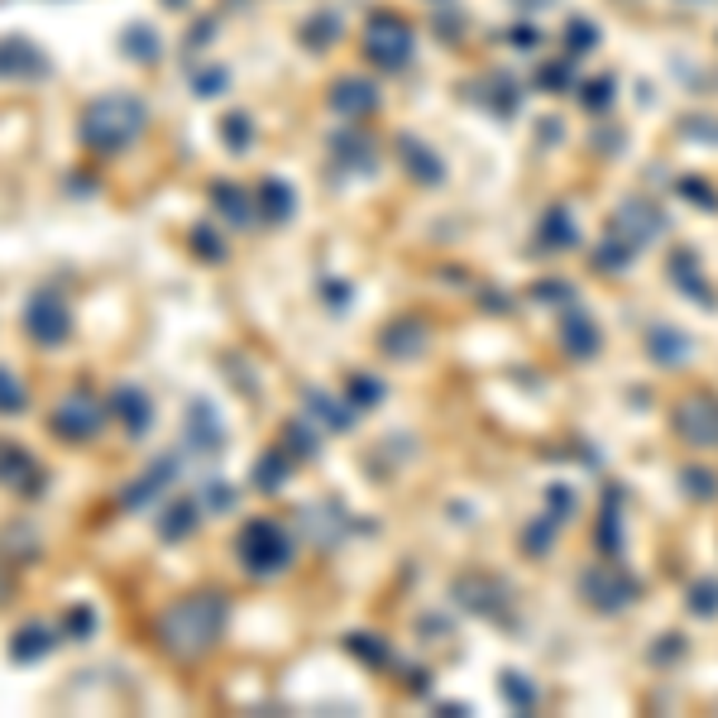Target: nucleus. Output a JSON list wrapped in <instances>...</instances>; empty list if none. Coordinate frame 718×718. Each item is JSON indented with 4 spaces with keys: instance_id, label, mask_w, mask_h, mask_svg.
Returning a JSON list of instances; mask_svg holds the SVG:
<instances>
[{
    "instance_id": "obj_6",
    "label": "nucleus",
    "mask_w": 718,
    "mask_h": 718,
    "mask_svg": "<svg viewBox=\"0 0 718 718\" xmlns=\"http://www.w3.org/2000/svg\"><path fill=\"white\" fill-rule=\"evenodd\" d=\"M48 72H53V62H48V53L35 39H24V35L0 39V77L6 82H43Z\"/></svg>"
},
{
    "instance_id": "obj_7",
    "label": "nucleus",
    "mask_w": 718,
    "mask_h": 718,
    "mask_svg": "<svg viewBox=\"0 0 718 718\" xmlns=\"http://www.w3.org/2000/svg\"><path fill=\"white\" fill-rule=\"evenodd\" d=\"M106 407H110V417L125 426V436H130V441H139L144 431L154 426V403H149V393H144V388H135V383H120V388H110Z\"/></svg>"
},
{
    "instance_id": "obj_15",
    "label": "nucleus",
    "mask_w": 718,
    "mask_h": 718,
    "mask_svg": "<svg viewBox=\"0 0 718 718\" xmlns=\"http://www.w3.org/2000/svg\"><path fill=\"white\" fill-rule=\"evenodd\" d=\"M259 206L268 212V220H287V212H293V191H287L278 178L259 183Z\"/></svg>"
},
{
    "instance_id": "obj_2",
    "label": "nucleus",
    "mask_w": 718,
    "mask_h": 718,
    "mask_svg": "<svg viewBox=\"0 0 718 718\" xmlns=\"http://www.w3.org/2000/svg\"><path fill=\"white\" fill-rule=\"evenodd\" d=\"M144 125H149V110H144L139 96L130 91H106L96 96V101L82 106V116H77V139L87 144L91 154H125L130 144L144 135Z\"/></svg>"
},
{
    "instance_id": "obj_22",
    "label": "nucleus",
    "mask_w": 718,
    "mask_h": 718,
    "mask_svg": "<svg viewBox=\"0 0 718 718\" xmlns=\"http://www.w3.org/2000/svg\"><path fill=\"white\" fill-rule=\"evenodd\" d=\"M191 245H197L201 249V259H220V254H226V245H216V239H212V230H191Z\"/></svg>"
},
{
    "instance_id": "obj_1",
    "label": "nucleus",
    "mask_w": 718,
    "mask_h": 718,
    "mask_svg": "<svg viewBox=\"0 0 718 718\" xmlns=\"http://www.w3.org/2000/svg\"><path fill=\"white\" fill-rule=\"evenodd\" d=\"M220 628H226V599L220 594H191L183 603H173V609H164L154 637H158V647H164L168 657L197 661L201 651L216 647Z\"/></svg>"
},
{
    "instance_id": "obj_8",
    "label": "nucleus",
    "mask_w": 718,
    "mask_h": 718,
    "mask_svg": "<svg viewBox=\"0 0 718 718\" xmlns=\"http://www.w3.org/2000/svg\"><path fill=\"white\" fill-rule=\"evenodd\" d=\"M0 484H6L10 493H43V470H39V460L24 451V445H14V441H0Z\"/></svg>"
},
{
    "instance_id": "obj_23",
    "label": "nucleus",
    "mask_w": 718,
    "mask_h": 718,
    "mask_svg": "<svg viewBox=\"0 0 718 718\" xmlns=\"http://www.w3.org/2000/svg\"><path fill=\"white\" fill-rule=\"evenodd\" d=\"M254 479H264V489H278L283 465H278V460H264V465H254Z\"/></svg>"
},
{
    "instance_id": "obj_20",
    "label": "nucleus",
    "mask_w": 718,
    "mask_h": 718,
    "mask_svg": "<svg viewBox=\"0 0 718 718\" xmlns=\"http://www.w3.org/2000/svg\"><path fill=\"white\" fill-rule=\"evenodd\" d=\"M191 87H197V96H212L226 87V68H206V72H191Z\"/></svg>"
},
{
    "instance_id": "obj_9",
    "label": "nucleus",
    "mask_w": 718,
    "mask_h": 718,
    "mask_svg": "<svg viewBox=\"0 0 718 718\" xmlns=\"http://www.w3.org/2000/svg\"><path fill=\"white\" fill-rule=\"evenodd\" d=\"M53 647H58V637L48 632L43 622H24V628H14V637H10V661H14V666L43 661Z\"/></svg>"
},
{
    "instance_id": "obj_16",
    "label": "nucleus",
    "mask_w": 718,
    "mask_h": 718,
    "mask_svg": "<svg viewBox=\"0 0 718 718\" xmlns=\"http://www.w3.org/2000/svg\"><path fill=\"white\" fill-rule=\"evenodd\" d=\"M191 518H197V508H191V503H173L168 513H164V522H158V537H164V541H178V537H187L191 527H197Z\"/></svg>"
},
{
    "instance_id": "obj_11",
    "label": "nucleus",
    "mask_w": 718,
    "mask_h": 718,
    "mask_svg": "<svg viewBox=\"0 0 718 718\" xmlns=\"http://www.w3.org/2000/svg\"><path fill=\"white\" fill-rule=\"evenodd\" d=\"M187 441H191V451H197V455H216L220 441H226V431L212 422V407H206V403H191V412H187Z\"/></svg>"
},
{
    "instance_id": "obj_24",
    "label": "nucleus",
    "mask_w": 718,
    "mask_h": 718,
    "mask_svg": "<svg viewBox=\"0 0 718 718\" xmlns=\"http://www.w3.org/2000/svg\"><path fill=\"white\" fill-rule=\"evenodd\" d=\"M206 499H212V508H230V503H235V493H230V489H216V484H212V489H206Z\"/></svg>"
},
{
    "instance_id": "obj_4",
    "label": "nucleus",
    "mask_w": 718,
    "mask_h": 718,
    "mask_svg": "<svg viewBox=\"0 0 718 718\" xmlns=\"http://www.w3.org/2000/svg\"><path fill=\"white\" fill-rule=\"evenodd\" d=\"M106 417H110L106 397H96L91 388H72L58 403V412H53V436H62V441H91Z\"/></svg>"
},
{
    "instance_id": "obj_21",
    "label": "nucleus",
    "mask_w": 718,
    "mask_h": 718,
    "mask_svg": "<svg viewBox=\"0 0 718 718\" xmlns=\"http://www.w3.org/2000/svg\"><path fill=\"white\" fill-rule=\"evenodd\" d=\"M226 144H230L235 154L249 144V120H245V116H230V120H226Z\"/></svg>"
},
{
    "instance_id": "obj_5",
    "label": "nucleus",
    "mask_w": 718,
    "mask_h": 718,
    "mask_svg": "<svg viewBox=\"0 0 718 718\" xmlns=\"http://www.w3.org/2000/svg\"><path fill=\"white\" fill-rule=\"evenodd\" d=\"M239 555H245V565L249 570H259V574H274L287 565V555H293V547H287V537H283V527L278 522H249L245 532H239Z\"/></svg>"
},
{
    "instance_id": "obj_25",
    "label": "nucleus",
    "mask_w": 718,
    "mask_h": 718,
    "mask_svg": "<svg viewBox=\"0 0 718 718\" xmlns=\"http://www.w3.org/2000/svg\"><path fill=\"white\" fill-rule=\"evenodd\" d=\"M164 6H168V10H183V6H187V0H164Z\"/></svg>"
},
{
    "instance_id": "obj_17",
    "label": "nucleus",
    "mask_w": 718,
    "mask_h": 718,
    "mask_svg": "<svg viewBox=\"0 0 718 718\" xmlns=\"http://www.w3.org/2000/svg\"><path fill=\"white\" fill-rule=\"evenodd\" d=\"M96 632V609L91 603H72L68 613H62V637H72V642H87Z\"/></svg>"
},
{
    "instance_id": "obj_10",
    "label": "nucleus",
    "mask_w": 718,
    "mask_h": 718,
    "mask_svg": "<svg viewBox=\"0 0 718 718\" xmlns=\"http://www.w3.org/2000/svg\"><path fill=\"white\" fill-rule=\"evenodd\" d=\"M173 474H178V460H173V455H164V460H158V465H154L149 474H139L135 484L120 493V503H125V508H144L149 499H158V493L168 489V479H173Z\"/></svg>"
},
{
    "instance_id": "obj_12",
    "label": "nucleus",
    "mask_w": 718,
    "mask_h": 718,
    "mask_svg": "<svg viewBox=\"0 0 718 718\" xmlns=\"http://www.w3.org/2000/svg\"><path fill=\"white\" fill-rule=\"evenodd\" d=\"M370 48H374L383 62H388V68H397V58H403V48H407V35H403V29H397L393 20H378V24L370 29Z\"/></svg>"
},
{
    "instance_id": "obj_13",
    "label": "nucleus",
    "mask_w": 718,
    "mask_h": 718,
    "mask_svg": "<svg viewBox=\"0 0 718 718\" xmlns=\"http://www.w3.org/2000/svg\"><path fill=\"white\" fill-rule=\"evenodd\" d=\"M120 48L130 53L135 62H154L158 58V35L149 24H125L120 29Z\"/></svg>"
},
{
    "instance_id": "obj_3",
    "label": "nucleus",
    "mask_w": 718,
    "mask_h": 718,
    "mask_svg": "<svg viewBox=\"0 0 718 718\" xmlns=\"http://www.w3.org/2000/svg\"><path fill=\"white\" fill-rule=\"evenodd\" d=\"M20 322H24L29 341L43 345V350H58V345L72 341V312H68V302H62L53 287H39V293H29Z\"/></svg>"
},
{
    "instance_id": "obj_18",
    "label": "nucleus",
    "mask_w": 718,
    "mask_h": 718,
    "mask_svg": "<svg viewBox=\"0 0 718 718\" xmlns=\"http://www.w3.org/2000/svg\"><path fill=\"white\" fill-rule=\"evenodd\" d=\"M212 201H216L220 212H226V216L235 220V226H245V220H249V201H245V191H239V187H230V183H220V187L212 191Z\"/></svg>"
},
{
    "instance_id": "obj_14",
    "label": "nucleus",
    "mask_w": 718,
    "mask_h": 718,
    "mask_svg": "<svg viewBox=\"0 0 718 718\" xmlns=\"http://www.w3.org/2000/svg\"><path fill=\"white\" fill-rule=\"evenodd\" d=\"M24 407H29V388L20 383V374L0 364V417H20Z\"/></svg>"
},
{
    "instance_id": "obj_19",
    "label": "nucleus",
    "mask_w": 718,
    "mask_h": 718,
    "mask_svg": "<svg viewBox=\"0 0 718 718\" xmlns=\"http://www.w3.org/2000/svg\"><path fill=\"white\" fill-rule=\"evenodd\" d=\"M370 101H374V91L364 82H341L335 87V106L350 110V116H355V110H370Z\"/></svg>"
}]
</instances>
